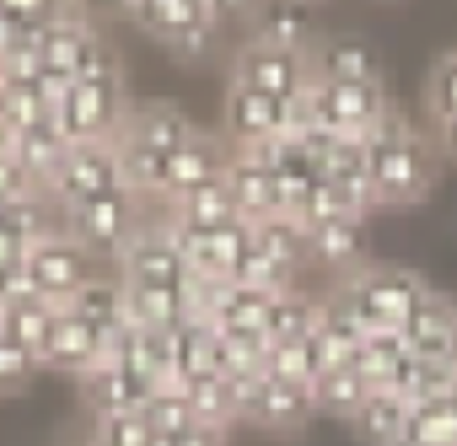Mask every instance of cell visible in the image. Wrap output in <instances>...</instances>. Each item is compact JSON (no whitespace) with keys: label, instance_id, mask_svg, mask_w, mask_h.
<instances>
[{"label":"cell","instance_id":"cell-1","mask_svg":"<svg viewBox=\"0 0 457 446\" xmlns=\"http://www.w3.org/2000/svg\"><path fill=\"white\" fill-rule=\"evenodd\" d=\"M366 161H371L377 204H420L436 188V151L398 113H387L377 124V135L366 140Z\"/></svg>","mask_w":457,"mask_h":446},{"label":"cell","instance_id":"cell-2","mask_svg":"<svg viewBox=\"0 0 457 446\" xmlns=\"http://www.w3.org/2000/svg\"><path fill=\"white\" fill-rule=\"evenodd\" d=\"M345 307L371 328V334H403V323L414 318V307L430 296V285L414 269H393V264H366L355 280H345Z\"/></svg>","mask_w":457,"mask_h":446},{"label":"cell","instance_id":"cell-3","mask_svg":"<svg viewBox=\"0 0 457 446\" xmlns=\"http://www.w3.org/2000/svg\"><path fill=\"white\" fill-rule=\"evenodd\" d=\"M124 119H129V97H124V76L119 65L97 70V76H81L60 108V129L71 145H113L124 135Z\"/></svg>","mask_w":457,"mask_h":446},{"label":"cell","instance_id":"cell-4","mask_svg":"<svg viewBox=\"0 0 457 446\" xmlns=\"http://www.w3.org/2000/svg\"><path fill=\"white\" fill-rule=\"evenodd\" d=\"M145 220H151V204L135 199L129 188L97 194V199H81V204H65L71 237H76L87 253H97V259H119V253L145 232Z\"/></svg>","mask_w":457,"mask_h":446},{"label":"cell","instance_id":"cell-5","mask_svg":"<svg viewBox=\"0 0 457 446\" xmlns=\"http://www.w3.org/2000/svg\"><path fill=\"white\" fill-rule=\"evenodd\" d=\"M232 87L296 103V97H307L318 87V70H312V54H291V49H270V44H243L232 54Z\"/></svg>","mask_w":457,"mask_h":446},{"label":"cell","instance_id":"cell-6","mask_svg":"<svg viewBox=\"0 0 457 446\" xmlns=\"http://www.w3.org/2000/svg\"><path fill=\"white\" fill-rule=\"evenodd\" d=\"M312 124L345 140H371L377 124L393 113L387 87H345V81H318L312 87Z\"/></svg>","mask_w":457,"mask_h":446},{"label":"cell","instance_id":"cell-7","mask_svg":"<svg viewBox=\"0 0 457 446\" xmlns=\"http://www.w3.org/2000/svg\"><path fill=\"white\" fill-rule=\"evenodd\" d=\"M97 275H103V259H97V253H87L71 232L28 253V280H33V296H44V301H54V307H71V301H76V296L97 280Z\"/></svg>","mask_w":457,"mask_h":446},{"label":"cell","instance_id":"cell-8","mask_svg":"<svg viewBox=\"0 0 457 446\" xmlns=\"http://www.w3.org/2000/svg\"><path fill=\"white\" fill-rule=\"evenodd\" d=\"M108 65H119V60H113L103 28L87 12H60V22L44 33V70H60V76L81 81V76L108 70Z\"/></svg>","mask_w":457,"mask_h":446},{"label":"cell","instance_id":"cell-9","mask_svg":"<svg viewBox=\"0 0 457 446\" xmlns=\"http://www.w3.org/2000/svg\"><path fill=\"white\" fill-rule=\"evenodd\" d=\"M312 414H318L312 387L280 382V376H270V371L237 382V419H248V425H264V430H302Z\"/></svg>","mask_w":457,"mask_h":446},{"label":"cell","instance_id":"cell-10","mask_svg":"<svg viewBox=\"0 0 457 446\" xmlns=\"http://www.w3.org/2000/svg\"><path fill=\"white\" fill-rule=\"evenodd\" d=\"M108 350H113V339H108L103 328H92L87 318H76L71 307H60V312H54V328H49V339H44V350H38V366L81 382V376H92V371L108 360Z\"/></svg>","mask_w":457,"mask_h":446},{"label":"cell","instance_id":"cell-11","mask_svg":"<svg viewBox=\"0 0 457 446\" xmlns=\"http://www.w3.org/2000/svg\"><path fill=\"white\" fill-rule=\"evenodd\" d=\"M124 188V156H119V140L113 145H71L65 156V172L54 178V199L60 204H81V199H97V194H119Z\"/></svg>","mask_w":457,"mask_h":446},{"label":"cell","instance_id":"cell-12","mask_svg":"<svg viewBox=\"0 0 457 446\" xmlns=\"http://www.w3.org/2000/svg\"><path fill=\"white\" fill-rule=\"evenodd\" d=\"M226 167H232V140H215V135H204V129H199L183 151H172V156H167V199H162V210H167L172 199L194 194V188L220 183V178H226Z\"/></svg>","mask_w":457,"mask_h":446},{"label":"cell","instance_id":"cell-13","mask_svg":"<svg viewBox=\"0 0 457 446\" xmlns=\"http://www.w3.org/2000/svg\"><path fill=\"white\" fill-rule=\"evenodd\" d=\"M199 135V124L178 108V103H129V119H124V145H140V151H183L188 140Z\"/></svg>","mask_w":457,"mask_h":446},{"label":"cell","instance_id":"cell-14","mask_svg":"<svg viewBox=\"0 0 457 446\" xmlns=\"http://www.w3.org/2000/svg\"><path fill=\"white\" fill-rule=\"evenodd\" d=\"M81 398H87L92 419H113V414H140L145 398H151V387L108 350V360H103L92 376H81Z\"/></svg>","mask_w":457,"mask_h":446},{"label":"cell","instance_id":"cell-15","mask_svg":"<svg viewBox=\"0 0 457 446\" xmlns=\"http://www.w3.org/2000/svg\"><path fill=\"white\" fill-rule=\"evenodd\" d=\"M135 28H145L156 44H178L188 28H199V22H232V12L226 6H215V0H151V6H129L124 12Z\"/></svg>","mask_w":457,"mask_h":446},{"label":"cell","instance_id":"cell-16","mask_svg":"<svg viewBox=\"0 0 457 446\" xmlns=\"http://www.w3.org/2000/svg\"><path fill=\"white\" fill-rule=\"evenodd\" d=\"M323 307H328V296H318V291H307V285L275 291V296H270V312H264V339H270V344H302V339H318V328H323Z\"/></svg>","mask_w":457,"mask_h":446},{"label":"cell","instance_id":"cell-17","mask_svg":"<svg viewBox=\"0 0 457 446\" xmlns=\"http://www.w3.org/2000/svg\"><path fill=\"white\" fill-rule=\"evenodd\" d=\"M452 334H457V301L441 296V291H430L414 307V318L403 323L398 339H403V350L414 360H452Z\"/></svg>","mask_w":457,"mask_h":446},{"label":"cell","instance_id":"cell-18","mask_svg":"<svg viewBox=\"0 0 457 446\" xmlns=\"http://www.w3.org/2000/svg\"><path fill=\"white\" fill-rule=\"evenodd\" d=\"M307 248H312V269H334V275L355 280L366 269V220H323V227H307Z\"/></svg>","mask_w":457,"mask_h":446},{"label":"cell","instance_id":"cell-19","mask_svg":"<svg viewBox=\"0 0 457 446\" xmlns=\"http://www.w3.org/2000/svg\"><path fill=\"white\" fill-rule=\"evenodd\" d=\"M318 81H345V87H382V60L366 38H323L312 49Z\"/></svg>","mask_w":457,"mask_h":446},{"label":"cell","instance_id":"cell-20","mask_svg":"<svg viewBox=\"0 0 457 446\" xmlns=\"http://www.w3.org/2000/svg\"><path fill=\"white\" fill-rule=\"evenodd\" d=\"M226 188H232V199H237V215L243 220H275V215H286L280 210V183H275V172L264 167V161H253V156H243V151H232V167H226Z\"/></svg>","mask_w":457,"mask_h":446},{"label":"cell","instance_id":"cell-21","mask_svg":"<svg viewBox=\"0 0 457 446\" xmlns=\"http://www.w3.org/2000/svg\"><path fill=\"white\" fill-rule=\"evenodd\" d=\"M409 425H414V409L398 392H371L366 409L350 419V430L361 435V446H403L409 441Z\"/></svg>","mask_w":457,"mask_h":446},{"label":"cell","instance_id":"cell-22","mask_svg":"<svg viewBox=\"0 0 457 446\" xmlns=\"http://www.w3.org/2000/svg\"><path fill=\"white\" fill-rule=\"evenodd\" d=\"M65 156H71V140H65L60 119H49V124H38V129L17 135V161L28 167V178H33L44 194H49V188H54V178L65 172Z\"/></svg>","mask_w":457,"mask_h":446},{"label":"cell","instance_id":"cell-23","mask_svg":"<svg viewBox=\"0 0 457 446\" xmlns=\"http://www.w3.org/2000/svg\"><path fill=\"white\" fill-rule=\"evenodd\" d=\"M248 44H270V49H291V54H312L318 49V22L307 6H270L253 22Z\"/></svg>","mask_w":457,"mask_h":446},{"label":"cell","instance_id":"cell-24","mask_svg":"<svg viewBox=\"0 0 457 446\" xmlns=\"http://www.w3.org/2000/svg\"><path fill=\"white\" fill-rule=\"evenodd\" d=\"M71 312H76V318H87L92 328H103V334L113 339L119 328H129V291H124V280H119V275H108V269H103V275H97V280L71 301Z\"/></svg>","mask_w":457,"mask_h":446},{"label":"cell","instance_id":"cell-25","mask_svg":"<svg viewBox=\"0 0 457 446\" xmlns=\"http://www.w3.org/2000/svg\"><path fill=\"white\" fill-rule=\"evenodd\" d=\"M270 296L275 291H259V285H226L215 312L204 318L215 334H264V312H270Z\"/></svg>","mask_w":457,"mask_h":446},{"label":"cell","instance_id":"cell-26","mask_svg":"<svg viewBox=\"0 0 457 446\" xmlns=\"http://www.w3.org/2000/svg\"><path fill=\"white\" fill-rule=\"evenodd\" d=\"M54 301H44V296H17V301H6L0 307V339H12V344H22V350H44V339H49V328H54Z\"/></svg>","mask_w":457,"mask_h":446},{"label":"cell","instance_id":"cell-27","mask_svg":"<svg viewBox=\"0 0 457 446\" xmlns=\"http://www.w3.org/2000/svg\"><path fill=\"white\" fill-rule=\"evenodd\" d=\"M377 387L361 376V366H339V371H323V382L312 387V398H318V409L323 414H339V419H355L361 409H366V398H371Z\"/></svg>","mask_w":457,"mask_h":446},{"label":"cell","instance_id":"cell-28","mask_svg":"<svg viewBox=\"0 0 457 446\" xmlns=\"http://www.w3.org/2000/svg\"><path fill=\"white\" fill-rule=\"evenodd\" d=\"M49 119H54V108L38 92V81H0V124L12 135H28V129H38Z\"/></svg>","mask_w":457,"mask_h":446},{"label":"cell","instance_id":"cell-29","mask_svg":"<svg viewBox=\"0 0 457 446\" xmlns=\"http://www.w3.org/2000/svg\"><path fill=\"white\" fill-rule=\"evenodd\" d=\"M188 403H194V419L204 430H220L226 435V425H237V382H226V376L188 382Z\"/></svg>","mask_w":457,"mask_h":446},{"label":"cell","instance_id":"cell-30","mask_svg":"<svg viewBox=\"0 0 457 446\" xmlns=\"http://www.w3.org/2000/svg\"><path fill=\"white\" fill-rule=\"evenodd\" d=\"M140 414H145V425H151L162 441H172V435H183V430L199 425V419H194V403H188V387H156Z\"/></svg>","mask_w":457,"mask_h":446},{"label":"cell","instance_id":"cell-31","mask_svg":"<svg viewBox=\"0 0 457 446\" xmlns=\"http://www.w3.org/2000/svg\"><path fill=\"white\" fill-rule=\"evenodd\" d=\"M270 376L280 382H296V387H318L323 382V355L312 339L302 344H270Z\"/></svg>","mask_w":457,"mask_h":446},{"label":"cell","instance_id":"cell-32","mask_svg":"<svg viewBox=\"0 0 457 446\" xmlns=\"http://www.w3.org/2000/svg\"><path fill=\"white\" fill-rule=\"evenodd\" d=\"M409 441L414 446H457V392L436 398V403H420L414 425H409Z\"/></svg>","mask_w":457,"mask_h":446},{"label":"cell","instance_id":"cell-33","mask_svg":"<svg viewBox=\"0 0 457 446\" xmlns=\"http://www.w3.org/2000/svg\"><path fill=\"white\" fill-rule=\"evenodd\" d=\"M87 446H167L145 414H113V419H92V441Z\"/></svg>","mask_w":457,"mask_h":446},{"label":"cell","instance_id":"cell-34","mask_svg":"<svg viewBox=\"0 0 457 446\" xmlns=\"http://www.w3.org/2000/svg\"><path fill=\"white\" fill-rule=\"evenodd\" d=\"M425 97H430V119H436V124L457 119V54H441V60H436Z\"/></svg>","mask_w":457,"mask_h":446},{"label":"cell","instance_id":"cell-35","mask_svg":"<svg viewBox=\"0 0 457 446\" xmlns=\"http://www.w3.org/2000/svg\"><path fill=\"white\" fill-rule=\"evenodd\" d=\"M38 371V355L12 344V339H0V392H22V382Z\"/></svg>","mask_w":457,"mask_h":446},{"label":"cell","instance_id":"cell-36","mask_svg":"<svg viewBox=\"0 0 457 446\" xmlns=\"http://www.w3.org/2000/svg\"><path fill=\"white\" fill-rule=\"evenodd\" d=\"M167 446H220V430H204V425H194V430H183V435H172Z\"/></svg>","mask_w":457,"mask_h":446},{"label":"cell","instance_id":"cell-37","mask_svg":"<svg viewBox=\"0 0 457 446\" xmlns=\"http://www.w3.org/2000/svg\"><path fill=\"white\" fill-rule=\"evenodd\" d=\"M436 135H441V151L457 161V119H446V124H436Z\"/></svg>","mask_w":457,"mask_h":446},{"label":"cell","instance_id":"cell-38","mask_svg":"<svg viewBox=\"0 0 457 446\" xmlns=\"http://www.w3.org/2000/svg\"><path fill=\"white\" fill-rule=\"evenodd\" d=\"M452 371H457V334H452Z\"/></svg>","mask_w":457,"mask_h":446}]
</instances>
